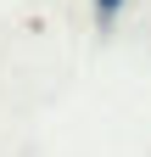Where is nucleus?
<instances>
[{"instance_id":"nucleus-1","label":"nucleus","mask_w":151,"mask_h":157,"mask_svg":"<svg viewBox=\"0 0 151 157\" xmlns=\"http://www.w3.org/2000/svg\"><path fill=\"white\" fill-rule=\"evenodd\" d=\"M90 6H95V23L106 28V23H118V11L129 6V0H90Z\"/></svg>"}]
</instances>
